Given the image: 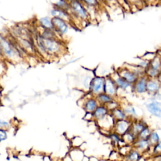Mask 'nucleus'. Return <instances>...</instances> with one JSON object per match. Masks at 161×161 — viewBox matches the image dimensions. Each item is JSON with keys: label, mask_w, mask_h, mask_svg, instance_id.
<instances>
[{"label": "nucleus", "mask_w": 161, "mask_h": 161, "mask_svg": "<svg viewBox=\"0 0 161 161\" xmlns=\"http://www.w3.org/2000/svg\"><path fill=\"white\" fill-rule=\"evenodd\" d=\"M70 13L72 17H74L82 22H88L90 17L87 8L79 0H73L69 1Z\"/></svg>", "instance_id": "3"}, {"label": "nucleus", "mask_w": 161, "mask_h": 161, "mask_svg": "<svg viewBox=\"0 0 161 161\" xmlns=\"http://www.w3.org/2000/svg\"><path fill=\"white\" fill-rule=\"evenodd\" d=\"M71 142L73 148H80V147L85 142V141L81 137L76 136L73 138Z\"/></svg>", "instance_id": "33"}, {"label": "nucleus", "mask_w": 161, "mask_h": 161, "mask_svg": "<svg viewBox=\"0 0 161 161\" xmlns=\"http://www.w3.org/2000/svg\"><path fill=\"white\" fill-rule=\"evenodd\" d=\"M133 148L137 149L142 154H149L151 146L147 139L137 138L132 145Z\"/></svg>", "instance_id": "13"}, {"label": "nucleus", "mask_w": 161, "mask_h": 161, "mask_svg": "<svg viewBox=\"0 0 161 161\" xmlns=\"http://www.w3.org/2000/svg\"><path fill=\"white\" fill-rule=\"evenodd\" d=\"M83 119L85 120V121H94L93 113H86V114L85 115V117H84Z\"/></svg>", "instance_id": "35"}, {"label": "nucleus", "mask_w": 161, "mask_h": 161, "mask_svg": "<svg viewBox=\"0 0 161 161\" xmlns=\"http://www.w3.org/2000/svg\"><path fill=\"white\" fill-rule=\"evenodd\" d=\"M148 141L151 145V146H153L157 143H158L159 141L161 140V136L159 132L156 130H152L151 133L150 134L149 138H148Z\"/></svg>", "instance_id": "25"}, {"label": "nucleus", "mask_w": 161, "mask_h": 161, "mask_svg": "<svg viewBox=\"0 0 161 161\" xmlns=\"http://www.w3.org/2000/svg\"><path fill=\"white\" fill-rule=\"evenodd\" d=\"M142 156V154L139 151L134 149V148H132L130 151L123 157L121 161H139Z\"/></svg>", "instance_id": "20"}, {"label": "nucleus", "mask_w": 161, "mask_h": 161, "mask_svg": "<svg viewBox=\"0 0 161 161\" xmlns=\"http://www.w3.org/2000/svg\"><path fill=\"white\" fill-rule=\"evenodd\" d=\"M158 79H159V82L160 83V85H161V76L160 75H159V76L158 77Z\"/></svg>", "instance_id": "44"}, {"label": "nucleus", "mask_w": 161, "mask_h": 161, "mask_svg": "<svg viewBox=\"0 0 161 161\" xmlns=\"http://www.w3.org/2000/svg\"><path fill=\"white\" fill-rule=\"evenodd\" d=\"M98 1L100 2V3H102L103 1H104V0H98Z\"/></svg>", "instance_id": "46"}, {"label": "nucleus", "mask_w": 161, "mask_h": 161, "mask_svg": "<svg viewBox=\"0 0 161 161\" xmlns=\"http://www.w3.org/2000/svg\"><path fill=\"white\" fill-rule=\"evenodd\" d=\"M161 91V85L158 78L149 79L147 82V93L151 96Z\"/></svg>", "instance_id": "14"}, {"label": "nucleus", "mask_w": 161, "mask_h": 161, "mask_svg": "<svg viewBox=\"0 0 161 161\" xmlns=\"http://www.w3.org/2000/svg\"><path fill=\"white\" fill-rule=\"evenodd\" d=\"M109 114L112 116L115 121L129 119L128 118L127 115L125 114V112L124 111L123 108H122L121 106L116 108L115 109H114V110L112 111L111 112H109Z\"/></svg>", "instance_id": "21"}, {"label": "nucleus", "mask_w": 161, "mask_h": 161, "mask_svg": "<svg viewBox=\"0 0 161 161\" xmlns=\"http://www.w3.org/2000/svg\"><path fill=\"white\" fill-rule=\"evenodd\" d=\"M149 154L151 157L156 156L161 154V140L159 141L156 144L151 147Z\"/></svg>", "instance_id": "30"}, {"label": "nucleus", "mask_w": 161, "mask_h": 161, "mask_svg": "<svg viewBox=\"0 0 161 161\" xmlns=\"http://www.w3.org/2000/svg\"><path fill=\"white\" fill-rule=\"evenodd\" d=\"M157 55H159L160 57H161V50H160L159 51V52H158V53H157Z\"/></svg>", "instance_id": "45"}, {"label": "nucleus", "mask_w": 161, "mask_h": 161, "mask_svg": "<svg viewBox=\"0 0 161 161\" xmlns=\"http://www.w3.org/2000/svg\"><path fill=\"white\" fill-rule=\"evenodd\" d=\"M152 131V128L149 125H147L139 133V134L137 136V138L142 139H148Z\"/></svg>", "instance_id": "29"}, {"label": "nucleus", "mask_w": 161, "mask_h": 161, "mask_svg": "<svg viewBox=\"0 0 161 161\" xmlns=\"http://www.w3.org/2000/svg\"><path fill=\"white\" fill-rule=\"evenodd\" d=\"M108 109V111L109 112H111L112 111L114 110L116 108H119L121 106V104L120 103V102L117 100L115 99L113 101L109 102V103H108L106 105H105Z\"/></svg>", "instance_id": "34"}, {"label": "nucleus", "mask_w": 161, "mask_h": 161, "mask_svg": "<svg viewBox=\"0 0 161 161\" xmlns=\"http://www.w3.org/2000/svg\"><path fill=\"white\" fill-rule=\"evenodd\" d=\"M117 72L122 78H124L132 85H133L139 78V76L128 67H120L117 70Z\"/></svg>", "instance_id": "8"}, {"label": "nucleus", "mask_w": 161, "mask_h": 161, "mask_svg": "<svg viewBox=\"0 0 161 161\" xmlns=\"http://www.w3.org/2000/svg\"><path fill=\"white\" fill-rule=\"evenodd\" d=\"M152 161H161V154L152 157Z\"/></svg>", "instance_id": "39"}, {"label": "nucleus", "mask_w": 161, "mask_h": 161, "mask_svg": "<svg viewBox=\"0 0 161 161\" xmlns=\"http://www.w3.org/2000/svg\"><path fill=\"white\" fill-rule=\"evenodd\" d=\"M87 8L96 9L98 8L101 3L98 0H79Z\"/></svg>", "instance_id": "28"}, {"label": "nucleus", "mask_w": 161, "mask_h": 161, "mask_svg": "<svg viewBox=\"0 0 161 161\" xmlns=\"http://www.w3.org/2000/svg\"><path fill=\"white\" fill-rule=\"evenodd\" d=\"M1 57H3V54H2V51H1V47H0V58H1Z\"/></svg>", "instance_id": "43"}, {"label": "nucleus", "mask_w": 161, "mask_h": 161, "mask_svg": "<svg viewBox=\"0 0 161 161\" xmlns=\"http://www.w3.org/2000/svg\"><path fill=\"white\" fill-rule=\"evenodd\" d=\"M54 6L55 8L65 10L70 13V4L67 0H57Z\"/></svg>", "instance_id": "27"}, {"label": "nucleus", "mask_w": 161, "mask_h": 161, "mask_svg": "<svg viewBox=\"0 0 161 161\" xmlns=\"http://www.w3.org/2000/svg\"><path fill=\"white\" fill-rule=\"evenodd\" d=\"M99 159L98 157H94V156H91L89 157V161H99Z\"/></svg>", "instance_id": "41"}, {"label": "nucleus", "mask_w": 161, "mask_h": 161, "mask_svg": "<svg viewBox=\"0 0 161 161\" xmlns=\"http://www.w3.org/2000/svg\"><path fill=\"white\" fill-rule=\"evenodd\" d=\"M69 155L73 161H81L85 154V152L79 148H73V149L69 153Z\"/></svg>", "instance_id": "22"}, {"label": "nucleus", "mask_w": 161, "mask_h": 161, "mask_svg": "<svg viewBox=\"0 0 161 161\" xmlns=\"http://www.w3.org/2000/svg\"><path fill=\"white\" fill-rule=\"evenodd\" d=\"M51 16L52 17H57L69 23L73 20V17L69 12L63 10L59 8L54 7L50 11Z\"/></svg>", "instance_id": "15"}, {"label": "nucleus", "mask_w": 161, "mask_h": 161, "mask_svg": "<svg viewBox=\"0 0 161 161\" xmlns=\"http://www.w3.org/2000/svg\"><path fill=\"white\" fill-rule=\"evenodd\" d=\"M108 137L109 139L111 140L112 142L116 146H118L121 140V137L120 135L113 131L109 133V134L108 135Z\"/></svg>", "instance_id": "31"}, {"label": "nucleus", "mask_w": 161, "mask_h": 161, "mask_svg": "<svg viewBox=\"0 0 161 161\" xmlns=\"http://www.w3.org/2000/svg\"><path fill=\"white\" fill-rule=\"evenodd\" d=\"M147 112L152 116L158 118H161V103L157 101L151 100L145 105Z\"/></svg>", "instance_id": "11"}, {"label": "nucleus", "mask_w": 161, "mask_h": 161, "mask_svg": "<svg viewBox=\"0 0 161 161\" xmlns=\"http://www.w3.org/2000/svg\"><path fill=\"white\" fill-rule=\"evenodd\" d=\"M123 159V157H122L119 152L117 150H113L109 153L108 156V160H119L121 161Z\"/></svg>", "instance_id": "32"}, {"label": "nucleus", "mask_w": 161, "mask_h": 161, "mask_svg": "<svg viewBox=\"0 0 161 161\" xmlns=\"http://www.w3.org/2000/svg\"><path fill=\"white\" fill-rule=\"evenodd\" d=\"M160 75L161 76V69H160Z\"/></svg>", "instance_id": "48"}, {"label": "nucleus", "mask_w": 161, "mask_h": 161, "mask_svg": "<svg viewBox=\"0 0 161 161\" xmlns=\"http://www.w3.org/2000/svg\"><path fill=\"white\" fill-rule=\"evenodd\" d=\"M147 125H149L147 124L145 120H144V119H135L132 120L130 131L137 137L139 133Z\"/></svg>", "instance_id": "16"}, {"label": "nucleus", "mask_w": 161, "mask_h": 161, "mask_svg": "<svg viewBox=\"0 0 161 161\" xmlns=\"http://www.w3.org/2000/svg\"><path fill=\"white\" fill-rule=\"evenodd\" d=\"M142 1L145 4H153L154 3H156L157 1V0H142Z\"/></svg>", "instance_id": "38"}, {"label": "nucleus", "mask_w": 161, "mask_h": 161, "mask_svg": "<svg viewBox=\"0 0 161 161\" xmlns=\"http://www.w3.org/2000/svg\"><path fill=\"white\" fill-rule=\"evenodd\" d=\"M8 124L7 122H6L4 121H2L0 120V127H5V126H8Z\"/></svg>", "instance_id": "40"}, {"label": "nucleus", "mask_w": 161, "mask_h": 161, "mask_svg": "<svg viewBox=\"0 0 161 161\" xmlns=\"http://www.w3.org/2000/svg\"><path fill=\"white\" fill-rule=\"evenodd\" d=\"M132 120L130 119H126L122 120H117L115 121L113 125L112 131L117 133L121 137L125 133L130 131Z\"/></svg>", "instance_id": "7"}, {"label": "nucleus", "mask_w": 161, "mask_h": 161, "mask_svg": "<svg viewBox=\"0 0 161 161\" xmlns=\"http://www.w3.org/2000/svg\"><path fill=\"white\" fill-rule=\"evenodd\" d=\"M105 77L101 76H94L90 82L88 93L93 96L103 93Z\"/></svg>", "instance_id": "4"}, {"label": "nucleus", "mask_w": 161, "mask_h": 161, "mask_svg": "<svg viewBox=\"0 0 161 161\" xmlns=\"http://www.w3.org/2000/svg\"><path fill=\"white\" fill-rule=\"evenodd\" d=\"M52 21L54 30L58 37L62 38L67 34L69 30V23L57 17H52Z\"/></svg>", "instance_id": "5"}, {"label": "nucleus", "mask_w": 161, "mask_h": 161, "mask_svg": "<svg viewBox=\"0 0 161 161\" xmlns=\"http://www.w3.org/2000/svg\"><path fill=\"white\" fill-rule=\"evenodd\" d=\"M0 47L3 57L11 62L20 61L25 54L15 38L10 39L1 34H0Z\"/></svg>", "instance_id": "2"}, {"label": "nucleus", "mask_w": 161, "mask_h": 161, "mask_svg": "<svg viewBox=\"0 0 161 161\" xmlns=\"http://www.w3.org/2000/svg\"><path fill=\"white\" fill-rule=\"evenodd\" d=\"M34 42L36 50L45 57H57L64 52L65 47L59 38H45L37 32Z\"/></svg>", "instance_id": "1"}, {"label": "nucleus", "mask_w": 161, "mask_h": 161, "mask_svg": "<svg viewBox=\"0 0 161 161\" xmlns=\"http://www.w3.org/2000/svg\"><path fill=\"white\" fill-rule=\"evenodd\" d=\"M137 137L136 135H134L132 132L130 131H128L126 133H125L124 135L121 136V139L123 140L124 142L126 145H133V143L137 140Z\"/></svg>", "instance_id": "23"}, {"label": "nucleus", "mask_w": 161, "mask_h": 161, "mask_svg": "<svg viewBox=\"0 0 161 161\" xmlns=\"http://www.w3.org/2000/svg\"><path fill=\"white\" fill-rule=\"evenodd\" d=\"M127 1L130 4H133L135 6H137V7H139V3L141 4H142V3H144L142 0H127Z\"/></svg>", "instance_id": "36"}, {"label": "nucleus", "mask_w": 161, "mask_h": 161, "mask_svg": "<svg viewBox=\"0 0 161 161\" xmlns=\"http://www.w3.org/2000/svg\"><path fill=\"white\" fill-rule=\"evenodd\" d=\"M118 91L119 89L118 87L116 85L113 79L111 78V76L109 75L105 77L103 93L117 99L118 95Z\"/></svg>", "instance_id": "6"}, {"label": "nucleus", "mask_w": 161, "mask_h": 161, "mask_svg": "<svg viewBox=\"0 0 161 161\" xmlns=\"http://www.w3.org/2000/svg\"><path fill=\"white\" fill-rule=\"evenodd\" d=\"M121 107L123 108L124 111L125 112L128 118L130 119L131 120H133L139 118V115L137 112V109L132 105L127 104L125 105L124 106H121Z\"/></svg>", "instance_id": "18"}, {"label": "nucleus", "mask_w": 161, "mask_h": 161, "mask_svg": "<svg viewBox=\"0 0 161 161\" xmlns=\"http://www.w3.org/2000/svg\"><path fill=\"white\" fill-rule=\"evenodd\" d=\"M6 137H7V135L4 130H0V142L4 140Z\"/></svg>", "instance_id": "37"}, {"label": "nucleus", "mask_w": 161, "mask_h": 161, "mask_svg": "<svg viewBox=\"0 0 161 161\" xmlns=\"http://www.w3.org/2000/svg\"><path fill=\"white\" fill-rule=\"evenodd\" d=\"M81 161H89V157L85 155Z\"/></svg>", "instance_id": "42"}, {"label": "nucleus", "mask_w": 161, "mask_h": 161, "mask_svg": "<svg viewBox=\"0 0 161 161\" xmlns=\"http://www.w3.org/2000/svg\"><path fill=\"white\" fill-rule=\"evenodd\" d=\"M149 67L160 72L161 69V57L159 55L156 54V56L150 61Z\"/></svg>", "instance_id": "26"}, {"label": "nucleus", "mask_w": 161, "mask_h": 161, "mask_svg": "<svg viewBox=\"0 0 161 161\" xmlns=\"http://www.w3.org/2000/svg\"><path fill=\"white\" fill-rule=\"evenodd\" d=\"M109 113V112L108 111V109H107L105 105H100L94 111L93 115L94 121H98L103 118H105Z\"/></svg>", "instance_id": "17"}, {"label": "nucleus", "mask_w": 161, "mask_h": 161, "mask_svg": "<svg viewBox=\"0 0 161 161\" xmlns=\"http://www.w3.org/2000/svg\"><path fill=\"white\" fill-rule=\"evenodd\" d=\"M108 161H119V160H108Z\"/></svg>", "instance_id": "47"}, {"label": "nucleus", "mask_w": 161, "mask_h": 161, "mask_svg": "<svg viewBox=\"0 0 161 161\" xmlns=\"http://www.w3.org/2000/svg\"><path fill=\"white\" fill-rule=\"evenodd\" d=\"M95 97L96 100H97V101H98L99 104L102 105H106L108 103H109V102H111L116 99V98L112 97V96H110L106 94L105 93H102L96 96H95Z\"/></svg>", "instance_id": "24"}, {"label": "nucleus", "mask_w": 161, "mask_h": 161, "mask_svg": "<svg viewBox=\"0 0 161 161\" xmlns=\"http://www.w3.org/2000/svg\"><path fill=\"white\" fill-rule=\"evenodd\" d=\"M109 76L113 79L119 90H121V91H128L129 89L132 90V85L126 81L124 78H122L117 71L114 72Z\"/></svg>", "instance_id": "12"}, {"label": "nucleus", "mask_w": 161, "mask_h": 161, "mask_svg": "<svg viewBox=\"0 0 161 161\" xmlns=\"http://www.w3.org/2000/svg\"><path fill=\"white\" fill-rule=\"evenodd\" d=\"M38 26L43 30H54L53 23L52 21V18L49 16H44L39 18L38 20Z\"/></svg>", "instance_id": "19"}, {"label": "nucleus", "mask_w": 161, "mask_h": 161, "mask_svg": "<svg viewBox=\"0 0 161 161\" xmlns=\"http://www.w3.org/2000/svg\"><path fill=\"white\" fill-rule=\"evenodd\" d=\"M99 105V103L95 96L90 95L83 99L81 106L86 113H93Z\"/></svg>", "instance_id": "10"}, {"label": "nucleus", "mask_w": 161, "mask_h": 161, "mask_svg": "<svg viewBox=\"0 0 161 161\" xmlns=\"http://www.w3.org/2000/svg\"><path fill=\"white\" fill-rule=\"evenodd\" d=\"M148 78L144 75L139 77L132 86V91L135 94L142 95L147 93V82Z\"/></svg>", "instance_id": "9"}]
</instances>
